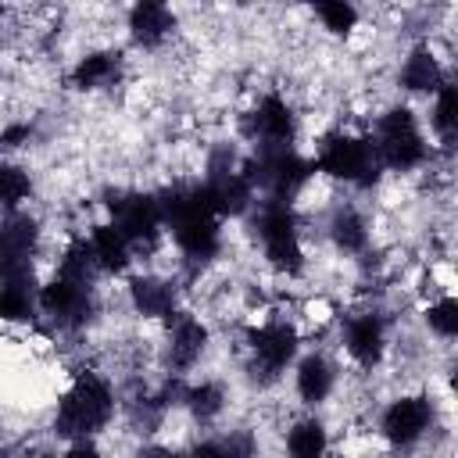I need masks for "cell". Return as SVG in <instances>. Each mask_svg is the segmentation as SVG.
Instances as JSON below:
<instances>
[{"mask_svg":"<svg viewBox=\"0 0 458 458\" xmlns=\"http://www.w3.org/2000/svg\"><path fill=\"white\" fill-rule=\"evenodd\" d=\"M118 408H122V397H118L111 372L79 369L57 397L54 437L64 444L68 440H100V433L114 422Z\"/></svg>","mask_w":458,"mask_h":458,"instance_id":"cell-1","label":"cell"},{"mask_svg":"<svg viewBox=\"0 0 458 458\" xmlns=\"http://www.w3.org/2000/svg\"><path fill=\"white\" fill-rule=\"evenodd\" d=\"M304 333L293 318L286 315H265L258 322H247L240 333V351H243V372L258 390H268L283 383V376L293 369L301 354Z\"/></svg>","mask_w":458,"mask_h":458,"instance_id":"cell-2","label":"cell"},{"mask_svg":"<svg viewBox=\"0 0 458 458\" xmlns=\"http://www.w3.org/2000/svg\"><path fill=\"white\" fill-rule=\"evenodd\" d=\"M369 140H372V150H376L379 168L383 172H394V175H411L422 165H429V157H433L426 125L415 114V107L404 104V100L386 104L372 118Z\"/></svg>","mask_w":458,"mask_h":458,"instance_id":"cell-3","label":"cell"},{"mask_svg":"<svg viewBox=\"0 0 458 458\" xmlns=\"http://www.w3.org/2000/svg\"><path fill=\"white\" fill-rule=\"evenodd\" d=\"M247 218L254 225V240L261 247L265 265L283 279H301L308 272V247H304V222L297 204L258 200Z\"/></svg>","mask_w":458,"mask_h":458,"instance_id":"cell-4","label":"cell"},{"mask_svg":"<svg viewBox=\"0 0 458 458\" xmlns=\"http://www.w3.org/2000/svg\"><path fill=\"white\" fill-rule=\"evenodd\" d=\"M311 165H315V175H326L329 182H344L351 190H372L383 175L369 132H354L344 125L318 136Z\"/></svg>","mask_w":458,"mask_h":458,"instance_id":"cell-5","label":"cell"},{"mask_svg":"<svg viewBox=\"0 0 458 458\" xmlns=\"http://www.w3.org/2000/svg\"><path fill=\"white\" fill-rule=\"evenodd\" d=\"M107 222L125 236L136 261L154 258L165 240V215L161 200L150 190H118L107 200Z\"/></svg>","mask_w":458,"mask_h":458,"instance_id":"cell-6","label":"cell"},{"mask_svg":"<svg viewBox=\"0 0 458 458\" xmlns=\"http://www.w3.org/2000/svg\"><path fill=\"white\" fill-rule=\"evenodd\" d=\"M433 429H437V404L426 390H404L390 397L376 419V433L394 454H408L422 447Z\"/></svg>","mask_w":458,"mask_h":458,"instance_id":"cell-7","label":"cell"},{"mask_svg":"<svg viewBox=\"0 0 458 458\" xmlns=\"http://www.w3.org/2000/svg\"><path fill=\"white\" fill-rule=\"evenodd\" d=\"M336 340L347 361L361 372H372L390 354V315L376 304H361L336 322Z\"/></svg>","mask_w":458,"mask_h":458,"instance_id":"cell-8","label":"cell"},{"mask_svg":"<svg viewBox=\"0 0 458 458\" xmlns=\"http://www.w3.org/2000/svg\"><path fill=\"white\" fill-rule=\"evenodd\" d=\"M240 136L250 143V150L297 147L301 114H297V107H293L279 89H265V93L240 114Z\"/></svg>","mask_w":458,"mask_h":458,"instance_id":"cell-9","label":"cell"},{"mask_svg":"<svg viewBox=\"0 0 458 458\" xmlns=\"http://www.w3.org/2000/svg\"><path fill=\"white\" fill-rule=\"evenodd\" d=\"M36 308L57 333H82L93 322V315L100 311L97 286H86V283H75V279H64V276L39 279Z\"/></svg>","mask_w":458,"mask_h":458,"instance_id":"cell-10","label":"cell"},{"mask_svg":"<svg viewBox=\"0 0 458 458\" xmlns=\"http://www.w3.org/2000/svg\"><path fill=\"white\" fill-rule=\"evenodd\" d=\"M211 351V326L190 308H179L161 322V365L168 376L186 379Z\"/></svg>","mask_w":458,"mask_h":458,"instance_id":"cell-11","label":"cell"},{"mask_svg":"<svg viewBox=\"0 0 458 458\" xmlns=\"http://www.w3.org/2000/svg\"><path fill=\"white\" fill-rule=\"evenodd\" d=\"M43 247V225L29 211L0 218V279L36 276V254Z\"/></svg>","mask_w":458,"mask_h":458,"instance_id":"cell-12","label":"cell"},{"mask_svg":"<svg viewBox=\"0 0 458 458\" xmlns=\"http://www.w3.org/2000/svg\"><path fill=\"white\" fill-rule=\"evenodd\" d=\"M125 304L143 322H165L182 308V290L165 272H129L125 276Z\"/></svg>","mask_w":458,"mask_h":458,"instance_id":"cell-13","label":"cell"},{"mask_svg":"<svg viewBox=\"0 0 458 458\" xmlns=\"http://www.w3.org/2000/svg\"><path fill=\"white\" fill-rule=\"evenodd\" d=\"M290 376H293V397H297V404H304L308 411L322 408V404L336 394V386H340V365H336V358H333L329 351H322V347L301 351L297 361H293V369H290Z\"/></svg>","mask_w":458,"mask_h":458,"instance_id":"cell-14","label":"cell"},{"mask_svg":"<svg viewBox=\"0 0 458 458\" xmlns=\"http://www.w3.org/2000/svg\"><path fill=\"white\" fill-rule=\"evenodd\" d=\"M175 29H179V14L168 4H157V0H140L125 14V32H129V43L136 50H161V47H168Z\"/></svg>","mask_w":458,"mask_h":458,"instance_id":"cell-15","label":"cell"},{"mask_svg":"<svg viewBox=\"0 0 458 458\" xmlns=\"http://www.w3.org/2000/svg\"><path fill=\"white\" fill-rule=\"evenodd\" d=\"M122 75H125V54L118 47H97V50H86L82 57H75L68 82L79 93H104V89H114L122 82Z\"/></svg>","mask_w":458,"mask_h":458,"instance_id":"cell-16","label":"cell"},{"mask_svg":"<svg viewBox=\"0 0 458 458\" xmlns=\"http://www.w3.org/2000/svg\"><path fill=\"white\" fill-rule=\"evenodd\" d=\"M326 240L344 258H365L372 250V222L358 204H336L326 218Z\"/></svg>","mask_w":458,"mask_h":458,"instance_id":"cell-17","label":"cell"},{"mask_svg":"<svg viewBox=\"0 0 458 458\" xmlns=\"http://www.w3.org/2000/svg\"><path fill=\"white\" fill-rule=\"evenodd\" d=\"M229 401H233V394H229L225 379H215V376L186 379V383H182V394H179L182 415H186L193 426H200V429L215 426V422L229 411Z\"/></svg>","mask_w":458,"mask_h":458,"instance_id":"cell-18","label":"cell"},{"mask_svg":"<svg viewBox=\"0 0 458 458\" xmlns=\"http://www.w3.org/2000/svg\"><path fill=\"white\" fill-rule=\"evenodd\" d=\"M451 75L444 68V61L437 57V50L429 43H415L404 57H401V68H397V86L411 97H433L440 86H447Z\"/></svg>","mask_w":458,"mask_h":458,"instance_id":"cell-19","label":"cell"},{"mask_svg":"<svg viewBox=\"0 0 458 458\" xmlns=\"http://www.w3.org/2000/svg\"><path fill=\"white\" fill-rule=\"evenodd\" d=\"M86 243H89V250H93V261H97L100 279H104V276L122 279V276H129V272L136 268V254H132V247L125 243V236H122L107 218L97 222V225H89Z\"/></svg>","mask_w":458,"mask_h":458,"instance_id":"cell-20","label":"cell"},{"mask_svg":"<svg viewBox=\"0 0 458 458\" xmlns=\"http://www.w3.org/2000/svg\"><path fill=\"white\" fill-rule=\"evenodd\" d=\"M333 451L329 426L315 411H301L297 419L286 422L283 429V454L286 458H326Z\"/></svg>","mask_w":458,"mask_h":458,"instance_id":"cell-21","label":"cell"},{"mask_svg":"<svg viewBox=\"0 0 458 458\" xmlns=\"http://www.w3.org/2000/svg\"><path fill=\"white\" fill-rule=\"evenodd\" d=\"M36 293H39V276H7V279H0V322H11V326L32 322L39 315Z\"/></svg>","mask_w":458,"mask_h":458,"instance_id":"cell-22","label":"cell"},{"mask_svg":"<svg viewBox=\"0 0 458 458\" xmlns=\"http://www.w3.org/2000/svg\"><path fill=\"white\" fill-rule=\"evenodd\" d=\"M32 193H36L32 172L14 157H0V218L14 215V211H25Z\"/></svg>","mask_w":458,"mask_h":458,"instance_id":"cell-23","label":"cell"},{"mask_svg":"<svg viewBox=\"0 0 458 458\" xmlns=\"http://www.w3.org/2000/svg\"><path fill=\"white\" fill-rule=\"evenodd\" d=\"M429 132L444 154L454 150V136H458V89H454V82L440 86L429 97Z\"/></svg>","mask_w":458,"mask_h":458,"instance_id":"cell-24","label":"cell"},{"mask_svg":"<svg viewBox=\"0 0 458 458\" xmlns=\"http://www.w3.org/2000/svg\"><path fill=\"white\" fill-rule=\"evenodd\" d=\"M311 14H315L318 25H322L329 36H336V39H347V36L358 29V21H361V11H358L354 4H347V0H322V4L311 7Z\"/></svg>","mask_w":458,"mask_h":458,"instance_id":"cell-25","label":"cell"},{"mask_svg":"<svg viewBox=\"0 0 458 458\" xmlns=\"http://www.w3.org/2000/svg\"><path fill=\"white\" fill-rule=\"evenodd\" d=\"M422 322H426V329H429L437 340H444V344H451V340L458 336V301L451 297V290L429 297V304H426V311H422Z\"/></svg>","mask_w":458,"mask_h":458,"instance_id":"cell-26","label":"cell"},{"mask_svg":"<svg viewBox=\"0 0 458 458\" xmlns=\"http://www.w3.org/2000/svg\"><path fill=\"white\" fill-rule=\"evenodd\" d=\"M32 140V122H11L0 129V157H11L18 147Z\"/></svg>","mask_w":458,"mask_h":458,"instance_id":"cell-27","label":"cell"},{"mask_svg":"<svg viewBox=\"0 0 458 458\" xmlns=\"http://www.w3.org/2000/svg\"><path fill=\"white\" fill-rule=\"evenodd\" d=\"M182 458H229V454H225V447H222V437L211 433V437H197V440L182 451Z\"/></svg>","mask_w":458,"mask_h":458,"instance_id":"cell-28","label":"cell"},{"mask_svg":"<svg viewBox=\"0 0 458 458\" xmlns=\"http://www.w3.org/2000/svg\"><path fill=\"white\" fill-rule=\"evenodd\" d=\"M54 458H107V454H104L100 440H68L64 451Z\"/></svg>","mask_w":458,"mask_h":458,"instance_id":"cell-29","label":"cell"},{"mask_svg":"<svg viewBox=\"0 0 458 458\" xmlns=\"http://www.w3.org/2000/svg\"><path fill=\"white\" fill-rule=\"evenodd\" d=\"M136 458H182V451L172 447V444H165V440H150V444H143L136 451Z\"/></svg>","mask_w":458,"mask_h":458,"instance_id":"cell-30","label":"cell"},{"mask_svg":"<svg viewBox=\"0 0 458 458\" xmlns=\"http://www.w3.org/2000/svg\"><path fill=\"white\" fill-rule=\"evenodd\" d=\"M326 458H351V454H344V451H329Z\"/></svg>","mask_w":458,"mask_h":458,"instance_id":"cell-31","label":"cell"},{"mask_svg":"<svg viewBox=\"0 0 458 458\" xmlns=\"http://www.w3.org/2000/svg\"><path fill=\"white\" fill-rule=\"evenodd\" d=\"M43 458H50V454H43Z\"/></svg>","mask_w":458,"mask_h":458,"instance_id":"cell-32","label":"cell"}]
</instances>
